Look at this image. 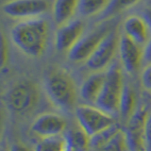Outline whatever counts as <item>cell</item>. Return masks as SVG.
I'll return each mask as SVG.
<instances>
[{"instance_id": "21", "label": "cell", "mask_w": 151, "mask_h": 151, "mask_svg": "<svg viewBox=\"0 0 151 151\" xmlns=\"http://www.w3.org/2000/svg\"><path fill=\"white\" fill-rule=\"evenodd\" d=\"M141 0H110L108 6L101 13L102 19H108L114 16L119 12L134 6Z\"/></svg>"}, {"instance_id": "22", "label": "cell", "mask_w": 151, "mask_h": 151, "mask_svg": "<svg viewBox=\"0 0 151 151\" xmlns=\"http://www.w3.org/2000/svg\"><path fill=\"white\" fill-rule=\"evenodd\" d=\"M120 129H121V127L117 124H113L110 127H108V129H104L103 131L99 132V133L96 135H93V137H91V140H90L89 150H93V149H96L98 147H100L101 145L107 143L111 137L114 136Z\"/></svg>"}, {"instance_id": "24", "label": "cell", "mask_w": 151, "mask_h": 151, "mask_svg": "<svg viewBox=\"0 0 151 151\" xmlns=\"http://www.w3.org/2000/svg\"><path fill=\"white\" fill-rule=\"evenodd\" d=\"M141 81L143 87L151 92V63H149L142 72L141 76Z\"/></svg>"}, {"instance_id": "14", "label": "cell", "mask_w": 151, "mask_h": 151, "mask_svg": "<svg viewBox=\"0 0 151 151\" xmlns=\"http://www.w3.org/2000/svg\"><path fill=\"white\" fill-rule=\"evenodd\" d=\"M149 28L145 19L137 15L129 16L123 24L125 35L140 45H145L149 41Z\"/></svg>"}, {"instance_id": "5", "label": "cell", "mask_w": 151, "mask_h": 151, "mask_svg": "<svg viewBox=\"0 0 151 151\" xmlns=\"http://www.w3.org/2000/svg\"><path fill=\"white\" fill-rule=\"evenodd\" d=\"M78 127L93 137L115 124L113 116L100 110L96 106L79 105L75 110Z\"/></svg>"}, {"instance_id": "8", "label": "cell", "mask_w": 151, "mask_h": 151, "mask_svg": "<svg viewBox=\"0 0 151 151\" xmlns=\"http://www.w3.org/2000/svg\"><path fill=\"white\" fill-rule=\"evenodd\" d=\"M49 4L46 0H9L2 6L6 15L12 18H37L47 12Z\"/></svg>"}, {"instance_id": "4", "label": "cell", "mask_w": 151, "mask_h": 151, "mask_svg": "<svg viewBox=\"0 0 151 151\" xmlns=\"http://www.w3.org/2000/svg\"><path fill=\"white\" fill-rule=\"evenodd\" d=\"M11 110L18 114L32 111L40 100V91L37 84L29 79L19 80L8 90L5 96Z\"/></svg>"}, {"instance_id": "1", "label": "cell", "mask_w": 151, "mask_h": 151, "mask_svg": "<svg viewBox=\"0 0 151 151\" xmlns=\"http://www.w3.org/2000/svg\"><path fill=\"white\" fill-rule=\"evenodd\" d=\"M11 38L23 53L38 58L46 49L49 39V24L45 19L39 17L25 19L12 28Z\"/></svg>"}, {"instance_id": "20", "label": "cell", "mask_w": 151, "mask_h": 151, "mask_svg": "<svg viewBox=\"0 0 151 151\" xmlns=\"http://www.w3.org/2000/svg\"><path fill=\"white\" fill-rule=\"evenodd\" d=\"M66 138L68 139L69 143L72 145L78 151H88L90 147V137L86 132L82 130L80 127L77 129H72L70 130Z\"/></svg>"}, {"instance_id": "11", "label": "cell", "mask_w": 151, "mask_h": 151, "mask_svg": "<svg viewBox=\"0 0 151 151\" xmlns=\"http://www.w3.org/2000/svg\"><path fill=\"white\" fill-rule=\"evenodd\" d=\"M149 112L147 108L142 106L127 122V134L131 151H145V129Z\"/></svg>"}, {"instance_id": "27", "label": "cell", "mask_w": 151, "mask_h": 151, "mask_svg": "<svg viewBox=\"0 0 151 151\" xmlns=\"http://www.w3.org/2000/svg\"><path fill=\"white\" fill-rule=\"evenodd\" d=\"M143 18L145 20V22L147 23L148 27L151 28V4L150 6L146 7L144 9L143 11Z\"/></svg>"}, {"instance_id": "18", "label": "cell", "mask_w": 151, "mask_h": 151, "mask_svg": "<svg viewBox=\"0 0 151 151\" xmlns=\"http://www.w3.org/2000/svg\"><path fill=\"white\" fill-rule=\"evenodd\" d=\"M69 142L66 136L60 135L55 137L42 138L36 145L34 151H64Z\"/></svg>"}, {"instance_id": "25", "label": "cell", "mask_w": 151, "mask_h": 151, "mask_svg": "<svg viewBox=\"0 0 151 151\" xmlns=\"http://www.w3.org/2000/svg\"><path fill=\"white\" fill-rule=\"evenodd\" d=\"M145 151H151V111L149 112L146 120L145 129Z\"/></svg>"}, {"instance_id": "26", "label": "cell", "mask_w": 151, "mask_h": 151, "mask_svg": "<svg viewBox=\"0 0 151 151\" xmlns=\"http://www.w3.org/2000/svg\"><path fill=\"white\" fill-rule=\"evenodd\" d=\"M144 60L147 61L148 63H151V38L149 41L146 42L144 48Z\"/></svg>"}, {"instance_id": "29", "label": "cell", "mask_w": 151, "mask_h": 151, "mask_svg": "<svg viewBox=\"0 0 151 151\" xmlns=\"http://www.w3.org/2000/svg\"><path fill=\"white\" fill-rule=\"evenodd\" d=\"M68 142H69V141H68ZM64 151H78V150L76 149V148L74 147V146L69 143L68 146H67V147H66V149H65Z\"/></svg>"}, {"instance_id": "17", "label": "cell", "mask_w": 151, "mask_h": 151, "mask_svg": "<svg viewBox=\"0 0 151 151\" xmlns=\"http://www.w3.org/2000/svg\"><path fill=\"white\" fill-rule=\"evenodd\" d=\"M89 151H131L127 131L121 129L100 147Z\"/></svg>"}, {"instance_id": "9", "label": "cell", "mask_w": 151, "mask_h": 151, "mask_svg": "<svg viewBox=\"0 0 151 151\" xmlns=\"http://www.w3.org/2000/svg\"><path fill=\"white\" fill-rule=\"evenodd\" d=\"M66 127L67 121L64 117L57 113L46 112L35 118L30 126V130L42 139L63 135Z\"/></svg>"}, {"instance_id": "30", "label": "cell", "mask_w": 151, "mask_h": 151, "mask_svg": "<svg viewBox=\"0 0 151 151\" xmlns=\"http://www.w3.org/2000/svg\"><path fill=\"white\" fill-rule=\"evenodd\" d=\"M3 151H9V149H7V150H3Z\"/></svg>"}, {"instance_id": "15", "label": "cell", "mask_w": 151, "mask_h": 151, "mask_svg": "<svg viewBox=\"0 0 151 151\" xmlns=\"http://www.w3.org/2000/svg\"><path fill=\"white\" fill-rule=\"evenodd\" d=\"M79 0H55L52 8L54 22L59 27L70 22L78 9Z\"/></svg>"}, {"instance_id": "28", "label": "cell", "mask_w": 151, "mask_h": 151, "mask_svg": "<svg viewBox=\"0 0 151 151\" xmlns=\"http://www.w3.org/2000/svg\"><path fill=\"white\" fill-rule=\"evenodd\" d=\"M9 151H29L26 145L22 144H14L12 145L11 148H9Z\"/></svg>"}, {"instance_id": "12", "label": "cell", "mask_w": 151, "mask_h": 151, "mask_svg": "<svg viewBox=\"0 0 151 151\" xmlns=\"http://www.w3.org/2000/svg\"><path fill=\"white\" fill-rule=\"evenodd\" d=\"M84 25L81 21L76 20L59 27L55 33V47L60 52H69L83 36Z\"/></svg>"}, {"instance_id": "23", "label": "cell", "mask_w": 151, "mask_h": 151, "mask_svg": "<svg viewBox=\"0 0 151 151\" xmlns=\"http://www.w3.org/2000/svg\"><path fill=\"white\" fill-rule=\"evenodd\" d=\"M9 42L5 33H1V67L4 68L9 63Z\"/></svg>"}, {"instance_id": "16", "label": "cell", "mask_w": 151, "mask_h": 151, "mask_svg": "<svg viewBox=\"0 0 151 151\" xmlns=\"http://www.w3.org/2000/svg\"><path fill=\"white\" fill-rule=\"evenodd\" d=\"M137 94L130 85L126 84L121 96L119 114L123 120L129 122L137 111Z\"/></svg>"}, {"instance_id": "19", "label": "cell", "mask_w": 151, "mask_h": 151, "mask_svg": "<svg viewBox=\"0 0 151 151\" xmlns=\"http://www.w3.org/2000/svg\"><path fill=\"white\" fill-rule=\"evenodd\" d=\"M110 0H79L78 12L82 16H93L102 13L108 6Z\"/></svg>"}, {"instance_id": "13", "label": "cell", "mask_w": 151, "mask_h": 151, "mask_svg": "<svg viewBox=\"0 0 151 151\" xmlns=\"http://www.w3.org/2000/svg\"><path fill=\"white\" fill-rule=\"evenodd\" d=\"M106 73L94 72L84 80L79 89V96L87 105L96 106L105 82Z\"/></svg>"}, {"instance_id": "6", "label": "cell", "mask_w": 151, "mask_h": 151, "mask_svg": "<svg viewBox=\"0 0 151 151\" xmlns=\"http://www.w3.org/2000/svg\"><path fill=\"white\" fill-rule=\"evenodd\" d=\"M120 38L116 31L110 30L100 45L86 61L88 69L93 72H102L109 66H111L113 59L119 50Z\"/></svg>"}, {"instance_id": "2", "label": "cell", "mask_w": 151, "mask_h": 151, "mask_svg": "<svg viewBox=\"0 0 151 151\" xmlns=\"http://www.w3.org/2000/svg\"><path fill=\"white\" fill-rule=\"evenodd\" d=\"M48 98L60 110L71 112L77 109L79 91L73 77L63 68H53L45 78Z\"/></svg>"}, {"instance_id": "10", "label": "cell", "mask_w": 151, "mask_h": 151, "mask_svg": "<svg viewBox=\"0 0 151 151\" xmlns=\"http://www.w3.org/2000/svg\"><path fill=\"white\" fill-rule=\"evenodd\" d=\"M119 54L122 67L127 73L135 74L138 72L144 60V50L140 45L124 34L120 37Z\"/></svg>"}, {"instance_id": "3", "label": "cell", "mask_w": 151, "mask_h": 151, "mask_svg": "<svg viewBox=\"0 0 151 151\" xmlns=\"http://www.w3.org/2000/svg\"><path fill=\"white\" fill-rule=\"evenodd\" d=\"M105 73V82L96 106L114 116L119 113L121 96L125 86L123 71L120 64L114 63L111 64Z\"/></svg>"}, {"instance_id": "7", "label": "cell", "mask_w": 151, "mask_h": 151, "mask_svg": "<svg viewBox=\"0 0 151 151\" xmlns=\"http://www.w3.org/2000/svg\"><path fill=\"white\" fill-rule=\"evenodd\" d=\"M110 32L109 27H99L97 29L83 35L68 52V59L74 63H82L89 60L100 45L106 35Z\"/></svg>"}]
</instances>
